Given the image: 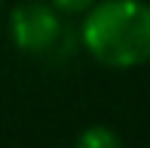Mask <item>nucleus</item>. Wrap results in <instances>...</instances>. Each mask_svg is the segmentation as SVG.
<instances>
[{
	"mask_svg": "<svg viewBox=\"0 0 150 148\" xmlns=\"http://www.w3.org/2000/svg\"><path fill=\"white\" fill-rule=\"evenodd\" d=\"M80 43L104 68H141L150 62V0H95L83 12Z\"/></svg>",
	"mask_w": 150,
	"mask_h": 148,
	"instance_id": "obj_1",
	"label": "nucleus"
},
{
	"mask_svg": "<svg viewBox=\"0 0 150 148\" xmlns=\"http://www.w3.org/2000/svg\"><path fill=\"white\" fill-rule=\"evenodd\" d=\"M9 37L16 50L28 56H43L61 37V12L49 0H25L9 12Z\"/></svg>",
	"mask_w": 150,
	"mask_h": 148,
	"instance_id": "obj_2",
	"label": "nucleus"
},
{
	"mask_svg": "<svg viewBox=\"0 0 150 148\" xmlns=\"http://www.w3.org/2000/svg\"><path fill=\"white\" fill-rule=\"evenodd\" d=\"M74 148H126L120 139V133L107 124H89L77 133Z\"/></svg>",
	"mask_w": 150,
	"mask_h": 148,
	"instance_id": "obj_3",
	"label": "nucleus"
},
{
	"mask_svg": "<svg viewBox=\"0 0 150 148\" xmlns=\"http://www.w3.org/2000/svg\"><path fill=\"white\" fill-rule=\"evenodd\" d=\"M52 6L61 12V16H83L86 9L95 3V0H49Z\"/></svg>",
	"mask_w": 150,
	"mask_h": 148,
	"instance_id": "obj_4",
	"label": "nucleus"
},
{
	"mask_svg": "<svg viewBox=\"0 0 150 148\" xmlns=\"http://www.w3.org/2000/svg\"><path fill=\"white\" fill-rule=\"evenodd\" d=\"M0 6H3V0H0Z\"/></svg>",
	"mask_w": 150,
	"mask_h": 148,
	"instance_id": "obj_5",
	"label": "nucleus"
},
{
	"mask_svg": "<svg viewBox=\"0 0 150 148\" xmlns=\"http://www.w3.org/2000/svg\"><path fill=\"white\" fill-rule=\"evenodd\" d=\"M147 148H150V145H147Z\"/></svg>",
	"mask_w": 150,
	"mask_h": 148,
	"instance_id": "obj_6",
	"label": "nucleus"
}]
</instances>
